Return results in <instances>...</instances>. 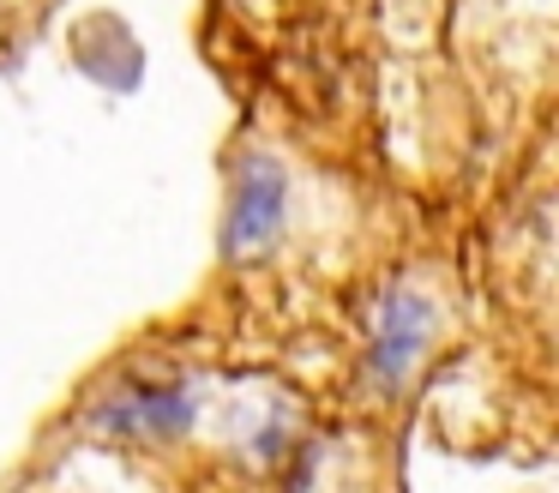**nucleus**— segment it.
<instances>
[{
  "mask_svg": "<svg viewBox=\"0 0 559 493\" xmlns=\"http://www.w3.org/2000/svg\"><path fill=\"white\" fill-rule=\"evenodd\" d=\"M283 228V168L271 156H253L241 168L235 187V211H229V253H265Z\"/></svg>",
  "mask_w": 559,
  "mask_h": 493,
  "instance_id": "1",
  "label": "nucleus"
},
{
  "mask_svg": "<svg viewBox=\"0 0 559 493\" xmlns=\"http://www.w3.org/2000/svg\"><path fill=\"white\" fill-rule=\"evenodd\" d=\"M427 331H433V313H427V301H415V295L385 301V313H379V343H373L379 379H403V373L421 361Z\"/></svg>",
  "mask_w": 559,
  "mask_h": 493,
  "instance_id": "2",
  "label": "nucleus"
}]
</instances>
